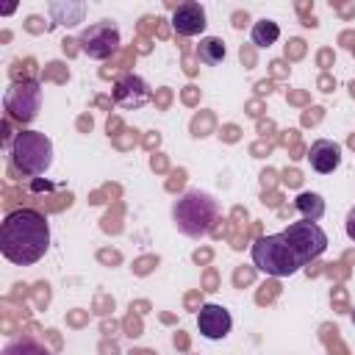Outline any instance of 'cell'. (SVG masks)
<instances>
[{
  "mask_svg": "<svg viewBox=\"0 0 355 355\" xmlns=\"http://www.w3.org/2000/svg\"><path fill=\"white\" fill-rule=\"evenodd\" d=\"M50 247L47 216L33 208H17L3 219L0 227V252L17 266H31L44 258Z\"/></svg>",
  "mask_w": 355,
  "mask_h": 355,
  "instance_id": "cell-1",
  "label": "cell"
},
{
  "mask_svg": "<svg viewBox=\"0 0 355 355\" xmlns=\"http://www.w3.org/2000/svg\"><path fill=\"white\" fill-rule=\"evenodd\" d=\"M219 219V205L208 191L186 189L175 205H172V222L175 227L189 239H202L211 233V227Z\"/></svg>",
  "mask_w": 355,
  "mask_h": 355,
  "instance_id": "cell-2",
  "label": "cell"
},
{
  "mask_svg": "<svg viewBox=\"0 0 355 355\" xmlns=\"http://www.w3.org/2000/svg\"><path fill=\"white\" fill-rule=\"evenodd\" d=\"M8 155L17 172L39 178L53 164V141L39 130H19L8 144Z\"/></svg>",
  "mask_w": 355,
  "mask_h": 355,
  "instance_id": "cell-3",
  "label": "cell"
},
{
  "mask_svg": "<svg viewBox=\"0 0 355 355\" xmlns=\"http://www.w3.org/2000/svg\"><path fill=\"white\" fill-rule=\"evenodd\" d=\"M252 263L263 275H272V277H288V275L302 269L300 255L294 252V247L288 244V239L283 233L261 236L252 244Z\"/></svg>",
  "mask_w": 355,
  "mask_h": 355,
  "instance_id": "cell-4",
  "label": "cell"
},
{
  "mask_svg": "<svg viewBox=\"0 0 355 355\" xmlns=\"http://www.w3.org/2000/svg\"><path fill=\"white\" fill-rule=\"evenodd\" d=\"M3 105H6L8 116H14L17 122H22V125L33 122L42 108V83L36 78H22V80L11 83L3 97Z\"/></svg>",
  "mask_w": 355,
  "mask_h": 355,
  "instance_id": "cell-5",
  "label": "cell"
},
{
  "mask_svg": "<svg viewBox=\"0 0 355 355\" xmlns=\"http://www.w3.org/2000/svg\"><path fill=\"white\" fill-rule=\"evenodd\" d=\"M283 236L288 239V244L294 247V252L300 255L302 266L311 263L313 258H319L327 250V233L316 225V222H294L283 230Z\"/></svg>",
  "mask_w": 355,
  "mask_h": 355,
  "instance_id": "cell-6",
  "label": "cell"
},
{
  "mask_svg": "<svg viewBox=\"0 0 355 355\" xmlns=\"http://www.w3.org/2000/svg\"><path fill=\"white\" fill-rule=\"evenodd\" d=\"M78 44H80V50H83L89 58L103 61V58L114 55L116 47H119V28H116L114 22H108V19L94 22V25H89V28L80 31Z\"/></svg>",
  "mask_w": 355,
  "mask_h": 355,
  "instance_id": "cell-7",
  "label": "cell"
},
{
  "mask_svg": "<svg viewBox=\"0 0 355 355\" xmlns=\"http://www.w3.org/2000/svg\"><path fill=\"white\" fill-rule=\"evenodd\" d=\"M147 100H150V86H147V80L141 75L128 72V75L116 78V83H114V103L119 108L133 111V108H141Z\"/></svg>",
  "mask_w": 355,
  "mask_h": 355,
  "instance_id": "cell-8",
  "label": "cell"
},
{
  "mask_svg": "<svg viewBox=\"0 0 355 355\" xmlns=\"http://www.w3.org/2000/svg\"><path fill=\"white\" fill-rule=\"evenodd\" d=\"M233 327V319H230V311L225 305H216V302H205L197 313V330L211 338V341H219L230 333Z\"/></svg>",
  "mask_w": 355,
  "mask_h": 355,
  "instance_id": "cell-9",
  "label": "cell"
},
{
  "mask_svg": "<svg viewBox=\"0 0 355 355\" xmlns=\"http://www.w3.org/2000/svg\"><path fill=\"white\" fill-rule=\"evenodd\" d=\"M205 8L197 0H186L172 11V28L180 36H197L205 31Z\"/></svg>",
  "mask_w": 355,
  "mask_h": 355,
  "instance_id": "cell-10",
  "label": "cell"
},
{
  "mask_svg": "<svg viewBox=\"0 0 355 355\" xmlns=\"http://www.w3.org/2000/svg\"><path fill=\"white\" fill-rule=\"evenodd\" d=\"M308 161H311V169H313V172L330 175V172L341 164V144H336V141H330V139H319V141L311 144Z\"/></svg>",
  "mask_w": 355,
  "mask_h": 355,
  "instance_id": "cell-11",
  "label": "cell"
},
{
  "mask_svg": "<svg viewBox=\"0 0 355 355\" xmlns=\"http://www.w3.org/2000/svg\"><path fill=\"white\" fill-rule=\"evenodd\" d=\"M294 208L300 211V216L305 222H319L324 216V200L316 191H300L294 200Z\"/></svg>",
  "mask_w": 355,
  "mask_h": 355,
  "instance_id": "cell-12",
  "label": "cell"
},
{
  "mask_svg": "<svg viewBox=\"0 0 355 355\" xmlns=\"http://www.w3.org/2000/svg\"><path fill=\"white\" fill-rule=\"evenodd\" d=\"M225 55H227V50H225V42H222L219 36H205V39H200V44H197V58H200L205 67L222 64Z\"/></svg>",
  "mask_w": 355,
  "mask_h": 355,
  "instance_id": "cell-13",
  "label": "cell"
},
{
  "mask_svg": "<svg viewBox=\"0 0 355 355\" xmlns=\"http://www.w3.org/2000/svg\"><path fill=\"white\" fill-rule=\"evenodd\" d=\"M0 355H50V349H47L44 344H39L36 338L22 336V338L8 341V344L3 347V352H0Z\"/></svg>",
  "mask_w": 355,
  "mask_h": 355,
  "instance_id": "cell-14",
  "label": "cell"
},
{
  "mask_svg": "<svg viewBox=\"0 0 355 355\" xmlns=\"http://www.w3.org/2000/svg\"><path fill=\"white\" fill-rule=\"evenodd\" d=\"M277 36H280V28H277V22H272V19H258V22L252 25V31H250L252 44H258V47L275 44Z\"/></svg>",
  "mask_w": 355,
  "mask_h": 355,
  "instance_id": "cell-15",
  "label": "cell"
},
{
  "mask_svg": "<svg viewBox=\"0 0 355 355\" xmlns=\"http://www.w3.org/2000/svg\"><path fill=\"white\" fill-rule=\"evenodd\" d=\"M344 230H347V236L355 241V205L349 208V214H347V219H344Z\"/></svg>",
  "mask_w": 355,
  "mask_h": 355,
  "instance_id": "cell-16",
  "label": "cell"
},
{
  "mask_svg": "<svg viewBox=\"0 0 355 355\" xmlns=\"http://www.w3.org/2000/svg\"><path fill=\"white\" fill-rule=\"evenodd\" d=\"M352 324H355V311H352Z\"/></svg>",
  "mask_w": 355,
  "mask_h": 355,
  "instance_id": "cell-17",
  "label": "cell"
}]
</instances>
